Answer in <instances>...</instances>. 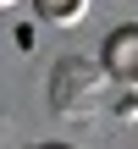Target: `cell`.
<instances>
[{
    "mask_svg": "<svg viewBox=\"0 0 138 149\" xmlns=\"http://www.w3.org/2000/svg\"><path fill=\"white\" fill-rule=\"evenodd\" d=\"M116 83L100 55H61L50 72V111L66 122H94L105 105H116Z\"/></svg>",
    "mask_w": 138,
    "mask_h": 149,
    "instance_id": "1",
    "label": "cell"
},
{
    "mask_svg": "<svg viewBox=\"0 0 138 149\" xmlns=\"http://www.w3.org/2000/svg\"><path fill=\"white\" fill-rule=\"evenodd\" d=\"M100 61H105V72H111V83H116V88L138 94V22L111 28V33L100 39Z\"/></svg>",
    "mask_w": 138,
    "mask_h": 149,
    "instance_id": "2",
    "label": "cell"
},
{
    "mask_svg": "<svg viewBox=\"0 0 138 149\" xmlns=\"http://www.w3.org/2000/svg\"><path fill=\"white\" fill-rule=\"evenodd\" d=\"M89 6H94V0H33L39 22H50V28H77V22L89 17Z\"/></svg>",
    "mask_w": 138,
    "mask_h": 149,
    "instance_id": "3",
    "label": "cell"
},
{
    "mask_svg": "<svg viewBox=\"0 0 138 149\" xmlns=\"http://www.w3.org/2000/svg\"><path fill=\"white\" fill-rule=\"evenodd\" d=\"M11 39H17V50H33V39H39V33H33V28H28V22H22V28H17V33H11Z\"/></svg>",
    "mask_w": 138,
    "mask_h": 149,
    "instance_id": "4",
    "label": "cell"
},
{
    "mask_svg": "<svg viewBox=\"0 0 138 149\" xmlns=\"http://www.w3.org/2000/svg\"><path fill=\"white\" fill-rule=\"evenodd\" d=\"M33 149H77V144H55V138H50V144H33Z\"/></svg>",
    "mask_w": 138,
    "mask_h": 149,
    "instance_id": "5",
    "label": "cell"
},
{
    "mask_svg": "<svg viewBox=\"0 0 138 149\" xmlns=\"http://www.w3.org/2000/svg\"><path fill=\"white\" fill-rule=\"evenodd\" d=\"M11 6H22V0H0V11H11Z\"/></svg>",
    "mask_w": 138,
    "mask_h": 149,
    "instance_id": "6",
    "label": "cell"
}]
</instances>
